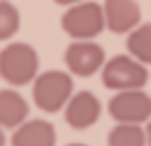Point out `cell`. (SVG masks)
Here are the masks:
<instances>
[{"instance_id": "obj_13", "label": "cell", "mask_w": 151, "mask_h": 146, "mask_svg": "<svg viewBox=\"0 0 151 146\" xmlns=\"http://www.w3.org/2000/svg\"><path fill=\"white\" fill-rule=\"evenodd\" d=\"M21 26V14L9 0H0V42H7L17 35Z\"/></svg>"}, {"instance_id": "obj_9", "label": "cell", "mask_w": 151, "mask_h": 146, "mask_svg": "<svg viewBox=\"0 0 151 146\" xmlns=\"http://www.w3.org/2000/svg\"><path fill=\"white\" fill-rule=\"evenodd\" d=\"M12 146H54L57 144V130L50 120L42 118H28L17 130H12L9 137Z\"/></svg>"}, {"instance_id": "obj_5", "label": "cell", "mask_w": 151, "mask_h": 146, "mask_svg": "<svg viewBox=\"0 0 151 146\" xmlns=\"http://www.w3.org/2000/svg\"><path fill=\"white\" fill-rule=\"evenodd\" d=\"M109 115L123 125H144L151 118V97L144 89L116 92L109 101Z\"/></svg>"}, {"instance_id": "obj_4", "label": "cell", "mask_w": 151, "mask_h": 146, "mask_svg": "<svg viewBox=\"0 0 151 146\" xmlns=\"http://www.w3.org/2000/svg\"><path fill=\"white\" fill-rule=\"evenodd\" d=\"M101 82H104V87H109L113 92L144 89V85L149 82V68L144 64L134 61L130 54H116L113 59L104 61Z\"/></svg>"}, {"instance_id": "obj_7", "label": "cell", "mask_w": 151, "mask_h": 146, "mask_svg": "<svg viewBox=\"0 0 151 146\" xmlns=\"http://www.w3.org/2000/svg\"><path fill=\"white\" fill-rule=\"evenodd\" d=\"M99 115H101V101L92 92H87V89L71 94V99L64 106L66 125L73 127V130H87V127H92L99 120Z\"/></svg>"}, {"instance_id": "obj_6", "label": "cell", "mask_w": 151, "mask_h": 146, "mask_svg": "<svg viewBox=\"0 0 151 146\" xmlns=\"http://www.w3.org/2000/svg\"><path fill=\"white\" fill-rule=\"evenodd\" d=\"M106 61L104 47L97 45L94 40H76L66 47L64 52V64H66V73L68 75H78V78H90L97 71H101Z\"/></svg>"}, {"instance_id": "obj_16", "label": "cell", "mask_w": 151, "mask_h": 146, "mask_svg": "<svg viewBox=\"0 0 151 146\" xmlns=\"http://www.w3.org/2000/svg\"><path fill=\"white\" fill-rule=\"evenodd\" d=\"M5 144H7V137H5V130L0 127V146H5Z\"/></svg>"}, {"instance_id": "obj_14", "label": "cell", "mask_w": 151, "mask_h": 146, "mask_svg": "<svg viewBox=\"0 0 151 146\" xmlns=\"http://www.w3.org/2000/svg\"><path fill=\"white\" fill-rule=\"evenodd\" d=\"M57 5H61V7H71V5H78V2H85V0H54Z\"/></svg>"}, {"instance_id": "obj_1", "label": "cell", "mask_w": 151, "mask_h": 146, "mask_svg": "<svg viewBox=\"0 0 151 146\" xmlns=\"http://www.w3.org/2000/svg\"><path fill=\"white\" fill-rule=\"evenodd\" d=\"M40 57L31 42H9L0 49V78L7 87H24L35 80Z\"/></svg>"}, {"instance_id": "obj_8", "label": "cell", "mask_w": 151, "mask_h": 146, "mask_svg": "<svg viewBox=\"0 0 151 146\" xmlns=\"http://www.w3.org/2000/svg\"><path fill=\"white\" fill-rule=\"evenodd\" d=\"M101 12H104V28L118 35L130 33L142 21V9L137 0H104Z\"/></svg>"}, {"instance_id": "obj_3", "label": "cell", "mask_w": 151, "mask_h": 146, "mask_svg": "<svg viewBox=\"0 0 151 146\" xmlns=\"http://www.w3.org/2000/svg\"><path fill=\"white\" fill-rule=\"evenodd\" d=\"M61 31L76 42V40H94L104 31V12L101 5L85 0L78 5L66 7V12L59 19Z\"/></svg>"}, {"instance_id": "obj_15", "label": "cell", "mask_w": 151, "mask_h": 146, "mask_svg": "<svg viewBox=\"0 0 151 146\" xmlns=\"http://www.w3.org/2000/svg\"><path fill=\"white\" fill-rule=\"evenodd\" d=\"M144 134H146V144L151 146V118H149V122H146V130H144Z\"/></svg>"}, {"instance_id": "obj_17", "label": "cell", "mask_w": 151, "mask_h": 146, "mask_svg": "<svg viewBox=\"0 0 151 146\" xmlns=\"http://www.w3.org/2000/svg\"><path fill=\"white\" fill-rule=\"evenodd\" d=\"M66 146H87V144H80V141H71V144H66Z\"/></svg>"}, {"instance_id": "obj_18", "label": "cell", "mask_w": 151, "mask_h": 146, "mask_svg": "<svg viewBox=\"0 0 151 146\" xmlns=\"http://www.w3.org/2000/svg\"><path fill=\"white\" fill-rule=\"evenodd\" d=\"M9 2H12V0H9Z\"/></svg>"}, {"instance_id": "obj_12", "label": "cell", "mask_w": 151, "mask_h": 146, "mask_svg": "<svg viewBox=\"0 0 151 146\" xmlns=\"http://www.w3.org/2000/svg\"><path fill=\"white\" fill-rule=\"evenodd\" d=\"M109 146H146V134L142 125H123L116 122L106 137Z\"/></svg>"}, {"instance_id": "obj_2", "label": "cell", "mask_w": 151, "mask_h": 146, "mask_svg": "<svg viewBox=\"0 0 151 146\" xmlns=\"http://www.w3.org/2000/svg\"><path fill=\"white\" fill-rule=\"evenodd\" d=\"M73 94V75L61 68H50L31 82V97L42 113H59Z\"/></svg>"}, {"instance_id": "obj_10", "label": "cell", "mask_w": 151, "mask_h": 146, "mask_svg": "<svg viewBox=\"0 0 151 146\" xmlns=\"http://www.w3.org/2000/svg\"><path fill=\"white\" fill-rule=\"evenodd\" d=\"M31 106L21 92L14 87L0 89V127L2 130H17L24 120H28Z\"/></svg>"}, {"instance_id": "obj_11", "label": "cell", "mask_w": 151, "mask_h": 146, "mask_svg": "<svg viewBox=\"0 0 151 146\" xmlns=\"http://www.w3.org/2000/svg\"><path fill=\"white\" fill-rule=\"evenodd\" d=\"M125 45H127V54L134 61L149 66L151 64V24H139L137 28H132L127 33Z\"/></svg>"}]
</instances>
